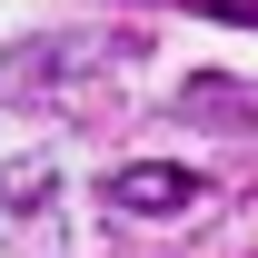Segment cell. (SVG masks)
Returning a JSON list of instances; mask_svg holds the SVG:
<instances>
[{
    "instance_id": "cell-1",
    "label": "cell",
    "mask_w": 258,
    "mask_h": 258,
    "mask_svg": "<svg viewBox=\"0 0 258 258\" xmlns=\"http://www.w3.org/2000/svg\"><path fill=\"white\" fill-rule=\"evenodd\" d=\"M199 199V169H119L109 179V209H189Z\"/></svg>"
},
{
    "instance_id": "cell-2",
    "label": "cell",
    "mask_w": 258,
    "mask_h": 258,
    "mask_svg": "<svg viewBox=\"0 0 258 258\" xmlns=\"http://www.w3.org/2000/svg\"><path fill=\"white\" fill-rule=\"evenodd\" d=\"M179 10H209V20H248V30H258V0H179Z\"/></svg>"
}]
</instances>
